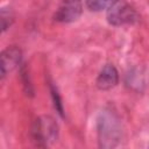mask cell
<instances>
[{
    "instance_id": "1",
    "label": "cell",
    "mask_w": 149,
    "mask_h": 149,
    "mask_svg": "<svg viewBox=\"0 0 149 149\" xmlns=\"http://www.w3.org/2000/svg\"><path fill=\"white\" fill-rule=\"evenodd\" d=\"M98 142L100 148H115L123 137L120 119L112 111H104L97 120Z\"/></svg>"
},
{
    "instance_id": "2",
    "label": "cell",
    "mask_w": 149,
    "mask_h": 149,
    "mask_svg": "<svg viewBox=\"0 0 149 149\" xmlns=\"http://www.w3.org/2000/svg\"><path fill=\"white\" fill-rule=\"evenodd\" d=\"M59 128L56 120L50 115H42L37 118L30 129L33 141L38 147H48L58 139Z\"/></svg>"
},
{
    "instance_id": "3",
    "label": "cell",
    "mask_w": 149,
    "mask_h": 149,
    "mask_svg": "<svg viewBox=\"0 0 149 149\" xmlns=\"http://www.w3.org/2000/svg\"><path fill=\"white\" fill-rule=\"evenodd\" d=\"M140 20L137 10L130 5H121L112 7L107 14V22L111 26L120 27L126 24H135Z\"/></svg>"
},
{
    "instance_id": "4",
    "label": "cell",
    "mask_w": 149,
    "mask_h": 149,
    "mask_svg": "<svg viewBox=\"0 0 149 149\" xmlns=\"http://www.w3.org/2000/svg\"><path fill=\"white\" fill-rule=\"evenodd\" d=\"M81 13V0H63L54 14V20L61 23H70L77 21Z\"/></svg>"
},
{
    "instance_id": "5",
    "label": "cell",
    "mask_w": 149,
    "mask_h": 149,
    "mask_svg": "<svg viewBox=\"0 0 149 149\" xmlns=\"http://www.w3.org/2000/svg\"><path fill=\"white\" fill-rule=\"evenodd\" d=\"M22 61V51L19 47L12 45L2 50L0 56V68H1V79H5L7 74L13 72Z\"/></svg>"
},
{
    "instance_id": "6",
    "label": "cell",
    "mask_w": 149,
    "mask_h": 149,
    "mask_svg": "<svg viewBox=\"0 0 149 149\" xmlns=\"http://www.w3.org/2000/svg\"><path fill=\"white\" fill-rule=\"evenodd\" d=\"M119 83V72L112 64H106L99 72L95 85L100 91H107L116 86Z\"/></svg>"
},
{
    "instance_id": "7",
    "label": "cell",
    "mask_w": 149,
    "mask_h": 149,
    "mask_svg": "<svg viewBox=\"0 0 149 149\" xmlns=\"http://www.w3.org/2000/svg\"><path fill=\"white\" fill-rule=\"evenodd\" d=\"M120 0H86V7L92 12H101L114 7Z\"/></svg>"
},
{
    "instance_id": "8",
    "label": "cell",
    "mask_w": 149,
    "mask_h": 149,
    "mask_svg": "<svg viewBox=\"0 0 149 149\" xmlns=\"http://www.w3.org/2000/svg\"><path fill=\"white\" fill-rule=\"evenodd\" d=\"M14 21V15L13 12L9 7H2L1 9V30L5 33L13 23Z\"/></svg>"
},
{
    "instance_id": "9",
    "label": "cell",
    "mask_w": 149,
    "mask_h": 149,
    "mask_svg": "<svg viewBox=\"0 0 149 149\" xmlns=\"http://www.w3.org/2000/svg\"><path fill=\"white\" fill-rule=\"evenodd\" d=\"M51 94H52V98H54V104H55V107L58 109V113L63 115V107H62V102H61V99H59V95L56 91L55 87H51Z\"/></svg>"
}]
</instances>
